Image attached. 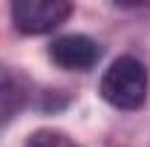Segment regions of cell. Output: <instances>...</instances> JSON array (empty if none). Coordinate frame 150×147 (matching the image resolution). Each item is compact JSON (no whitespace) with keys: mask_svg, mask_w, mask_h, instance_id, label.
<instances>
[{"mask_svg":"<svg viewBox=\"0 0 150 147\" xmlns=\"http://www.w3.org/2000/svg\"><path fill=\"white\" fill-rule=\"evenodd\" d=\"M101 98L115 110H139L147 98L144 64L133 55H121L101 78Z\"/></svg>","mask_w":150,"mask_h":147,"instance_id":"6da1fadb","label":"cell"},{"mask_svg":"<svg viewBox=\"0 0 150 147\" xmlns=\"http://www.w3.org/2000/svg\"><path fill=\"white\" fill-rule=\"evenodd\" d=\"M72 6L64 0H18L12 3V23L23 35H46L69 18Z\"/></svg>","mask_w":150,"mask_h":147,"instance_id":"7a4b0ae2","label":"cell"},{"mask_svg":"<svg viewBox=\"0 0 150 147\" xmlns=\"http://www.w3.org/2000/svg\"><path fill=\"white\" fill-rule=\"evenodd\" d=\"M49 58L61 69H93L101 58V46L87 35H61L49 46Z\"/></svg>","mask_w":150,"mask_h":147,"instance_id":"3957f363","label":"cell"},{"mask_svg":"<svg viewBox=\"0 0 150 147\" xmlns=\"http://www.w3.org/2000/svg\"><path fill=\"white\" fill-rule=\"evenodd\" d=\"M26 104V81L15 69L0 64V127H6Z\"/></svg>","mask_w":150,"mask_h":147,"instance_id":"277c9868","label":"cell"},{"mask_svg":"<svg viewBox=\"0 0 150 147\" xmlns=\"http://www.w3.org/2000/svg\"><path fill=\"white\" fill-rule=\"evenodd\" d=\"M26 147H78V144L61 130H38L29 136Z\"/></svg>","mask_w":150,"mask_h":147,"instance_id":"5b68a950","label":"cell"}]
</instances>
